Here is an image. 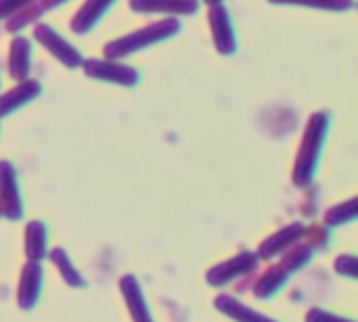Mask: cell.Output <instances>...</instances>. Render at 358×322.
I'll return each mask as SVG.
<instances>
[{
  "label": "cell",
  "mask_w": 358,
  "mask_h": 322,
  "mask_svg": "<svg viewBox=\"0 0 358 322\" xmlns=\"http://www.w3.org/2000/svg\"><path fill=\"white\" fill-rule=\"evenodd\" d=\"M120 291L124 295V302L130 310V316L134 322H153V316L149 312V306L145 302V295H143V289L136 281V277L132 275H126L122 277L120 281Z\"/></svg>",
  "instance_id": "obj_9"
},
{
  "label": "cell",
  "mask_w": 358,
  "mask_h": 322,
  "mask_svg": "<svg viewBox=\"0 0 358 322\" xmlns=\"http://www.w3.org/2000/svg\"><path fill=\"white\" fill-rule=\"evenodd\" d=\"M111 4H113V0H88V2L80 8V13L73 17V21H71L73 29H76L78 34H84V31L92 29V25L105 15V10H107Z\"/></svg>",
  "instance_id": "obj_15"
},
{
  "label": "cell",
  "mask_w": 358,
  "mask_h": 322,
  "mask_svg": "<svg viewBox=\"0 0 358 322\" xmlns=\"http://www.w3.org/2000/svg\"><path fill=\"white\" fill-rule=\"evenodd\" d=\"M302 235H304V226L298 224V222H294V224L281 228L279 233H275L273 237H268V239L260 245L258 258H260V260H273V258L281 256V254L287 251L292 245H296L298 239H300Z\"/></svg>",
  "instance_id": "obj_8"
},
{
  "label": "cell",
  "mask_w": 358,
  "mask_h": 322,
  "mask_svg": "<svg viewBox=\"0 0 358 322\" xmlns=\"http://www.w3.org/2000/svg\"><path fill=\"white\" fill-rule=\"evenodd\" d=\"M63 2H67V0H40L36 6H31L29 10H23L21 15H17V17H13L10 19V23H8V29L10 31H15V29H19L21 25H25V23H29V21H34L38 15H42V13H46L48 8H52V6H59V4H63Z\"/></svg>",
  "instance_id": "obj_20"
},
{
  "label": "cell",
  "mask_w": 358,
  "mask_h": 322,
  "mask_svg": "<svg viewBox=\"0 0 358 322\" xmlns=\"http://www.w3.org/2000/svg\"><path fill=\"white\" fill-rule=\"evenodd\" d=\"M130 6L136 13H178L189 15L195 13L197 0H130Z\"/></svg>",
  "instance_id": "obj_12"
},
{
  "label": "cell",
  "mask_w": 358,
  "mask_h": 322,
  "mask_svg": "<svg viewBox=\"0 0 358 322\" xmlns=\"http://www.w3.org/2000/svg\"><path fill=\"white\" fill-rule=\"evenodd\" d=\"M38 94H40V84L34 82V80H25L21 86L13 88L10 92H6L4 96H0V117L13 113L15 109H19L21 105L29 103Z\"/></svg>",
  "instance_id": "obj_14"
},
{
  "label": "cell",
  "mask_w": 358,
  "mask_h": 322,
  "mask_svg": "<svg viewBox=\"0 0 358 322\" xmlns=\"http://www.w3.org/2000/svg\"><path fill=\"white\" fill-rule=\"evenodd\" d=\"M36 38H38L40 44H44V46H46L63 65H67V67H78V65L84 63L82 54H80L71 44H67L59 34H55L48 25H38V27H36Z\"/></svg>",
  "instance_id": "obj_7"
},
{
  "label": "cell",
  "mask_w": 358,
  "mask_h": 322,
  "mask_svg": "<svg viewBox=\"0 0 358 322\" xmlns=\"http://www.w3.org/2000/svg\"><path fill=\"white\" fill-rule=\"evenodd\" d=\"M84 69L90 78L94 80H103V82H113V84H122V86H134L138 82V73L136 69L128 67V65H120V63H111V61H86Z\"/></svg>",
  "instance_id": "obj_5"
},
{
  "label": "cell",
  "mask_w": 358,
  "mask_h": 322,
  "mask_svg": "<svg viewBox=\"0 0 358 322\" xmlns=\"http://www.w3.org/2000/svg\"><path fill=\"white\" fill-rule=\"evenodd\" d=\"M258 260H260L258 254H254V251H241L239 256H235V258H231V260L214 266L206 275V279H208V283L212 287H224V285L233 283L235 279H239L243 275H250L258 266Z\"/></svg>",
  "instance_id": "obj_3"
},
{
  "label": "cell",
  "mask_w": 358,
  "mask_h": 322,
  "mask_svg": "<svg viewBox=\"0 0 358 322\" xmlns=\"http://www.w3.org/2000/svg\"><path fill=\"white\" fill-rule=\"evenodd\" d=\"M29 42L25 38H15L10 46V75L15 80H25L29 71Z\"/></svg>",
  "instance_id": "obj_18"
},
{
  "label": "cell",
  "mask_w": 358,
  "mask_h": 322,
  "mask_svg": "<svg viewBox=\"0 0 358 322\" xmlns=\"http://www.w3.org/2000/svg\"><path fill=\"white\" fill-rule=\"evenodd\" d=\"M287 279H289V272L279 264V266H273V268H268L262 277H260V281L256 283V298H260V300H268V298H273L285 283H287Z\"/></svg>",
  "instance_id": "obj_16"
},
{
  "label": "cell",
  "mask_w": 358,
  "mask_h": 322,
  "mask_svg": "<svg viewBox=\"0 0 358 322\" xmlns=\"http://www.w3.org/2000/svg\"><path fill=\"white\" fill-rule=\"evenodd\" d=\"M50 262L55 264V268L59 270V275H61V279L69 285V287H86V281H84V277L73 268V264H71V260H69V256H67V251L65 249H61V247H57V249H52L50 254Z\"/></svg>",
  "instance_id": "obj_17"
},
{
  "label": "cell",
  "mask_w": 358,
  "mask_h": 322,
  "mask_svg": "<svg viewBox=\"0 0 358 322\" xmlns=\"http://www.w3.org/2000/svg\"><path fill=\"white\" fill-rule=\"evenodd\" d=\"M178 27H180L178 21H174V19L151 23V25H147L143 29H136V31H132V34H128V36H124V38H120V40H115L111 44H107L105 46V54L111 57V59L126 57L130 52H136V50H141L145 46H151V44H155L159 40L170 38L172 34L178 31Z\"/></svg>",
  "instance_id": "obj_2"
},
{
  "label": "cell",
  "mask_w": 358,
  "mask_h": 322,
  "mask_svg": "<svg viewBox=\"0 0 358 322\" xmlns=\"http://www.w3.org/2000/svg\"><path fill=\"white\" fill-rule=\"evenodd\" d=\"M31 0H0V19L15 15L21 6H27Z\"/></svg>",
  "instance_id": "obj_25"
},
{
  "label": "cell",
  "mask_w": 358,
  "mask_h": 322,
  "mask_svg": "<svg viewBox=\"0 0 358 322\" xmlns=\"http://www.w3.org/2000/svg\"><path fill=\"white\" fill-rule=\"evenodd\" d=\"M46 226L40 220H31L25 226V256L27 262H42L46 258Z\"/></svg>",
  "instance_id": "obj_13"
},
{
  "label": "cell",
  "mask_w": 358,
  "mask_h": 322,
  "mask_svg": "<svg viewBox=\"0 0 358 322\" xmlns=\"http://www.w3.org/2000/svg\"><path fill=\"white\" fill-rule=\"evenodd\" d=\"M325 136H327V115L315 113L306 124V132H304L302 147L298 151V159L294 168V182L298 186H306L313 180Z\"/></svg>",
  "instance_id": "obj_1"
},
{
  "label": "cell",
  "mask_w": 358,
  "mask_h": 322,
  "mask_svg": "<svg viewBox=\"0 0 358 322\" xmlns=\"http://www.w3.org/2000/svg\"><path fill=\"white\" fill-rule=\"evenodd\" d=\"M271 2H285V4H306L315 8H329V10H346L352 8V0H271Z\"/></svg>",
  "instance_id": "obj_22"
},
{
  "label": "cell",
  "mask_w": 358,
  "mask_h": 322,
  "mask_svg": "<svg viewBox=\"0 0 358 322\" xmlns=\"http://www.w3.org/2000/svg\"><path fill=\"white\" fill-rule=\"evenodd\" d=\"M23 214V203L17 186L15 168L8 161H0V216L8 220H19Z\"/></svg>",
  "instance_id": "obj_4"
},
{
  "label": "cell",
  "mask_w": 358,
  "mask_h": 322,
  "mask_svg": "<svg viewBox=\"0 0 358 322\" xmlns=\"http://www.w3.org/2000/svg\"><path fill=\"white\" fill-rule=\"evenodd\" d=\"M42 266L40 262H27L21 270L19 287H17V304L21 310H31L38 304L40 291H42Z\"/></svg>",
  "instance_id": "obj_6"
},
{
  "label": "cell",
  "mask_w": 358,
  "mask_h": 322,
  "mask_svg": "<svg viewBox=\"0 0 358 322\" xmlns=\"http://www.w3.org/2000/svg\"><path fill=\"white\" fill-rule=\"evenodd\" d=\"M336 272L346 279H357V258L355 256H340L336 260Z\"/></svg>",
  "instance_id": "obj_23"
},
{
  "label": "cell",
  "mask_w": 358,
  "mask_h": 322,
  "mask_svg": "<svg viewBox=\"0 0 358 322\" xmlns=\"http://www.w3.org/2000/svg\"><path fill=\"white\" fill-rule=\"evenodd\" d=\"M357 218V199H350L342 205H336L327 212L325 216V222L329 226H340V224H346V222H352Z\"/></svg>",
  "instance_id": "obj_21"
},
{
  "label": "cell",
  "mask_w": 358,
  "mask_h": 322,
  "mask_svg": "<svg viewBox=\"0 0 358 322\" xmlns=\"http://www.w3.org/2000/svg\"><path fill=\"white\" fill-rule=\"evenodd\" d=\"M306 322H355V321H348V319H342V316H338V314H334V312H327V310H321V308H313V310H308V314H306Z\"/></svg>",
  "instance_id": "obj_24"
},
{
  "label": "cell",
  "mask_w": 358,
  "mask_h": 322,
  "mask_svg": "<svg viewBox=\"0 0 358 322\" xmlns=\"http://www.w3.org/2000/svg\"><path fill=\"white\" fill-rule=\"evenodd\" d=\"M310 258H313V247H308V245H296V247H289V251L283 258L281 266L289 275H294L296 270H300L302 266H306L310 262Z\"/></svg>",
  "instance_id": "obj_19"
},
{
  "label": "cell",
  "mask_w": 358,
  "mask_h": 322,
  "mask_svg": "<svg viewBox=\"0 0 358 322\" xmlns=\"http://www.w3.org/2000/svg\"><path fill=\"white\" fill-rule=\"evenodd\" d=\"M210 25H212V34L216 40V48L222 54L235 52V34L231 27V19L222 6H214L210 10Z\"/></svg>",
  "instance_id": "obj_10"
},
{
  "label": "cell",
  "mask_w": 358,
  "mask_h": 322,
  "mask_svg": "<svg viewBox=\"0 0 358 322\" xmlns=\"http://www.w3.org/2000/svg\"><path fill=\"white\" fill-rule=\"evenodd\" d=\"M206 2H208V4H212V6H218V4H220L222 0H206Z\"/></svg>",
  "instance_id": "obj_26"
},
{
  "label": "cell",
  "mask_w": 358,
  "mask_h": 322,
  "mask_svg": "<svg viewBox=\"0 0 358 322\" xmlns=\"http://www.w3.org/2000/svg\"><path fill=\"white\" fill-rule=\"evenodd\" d=\"M214 306L218 308V312H222L224 316H229L235 322H277L260 314V312H256V310H252L250 306L241 304L239 300H235L233 295H227V293L218 295L214 300Z\"/></svg>",
  "instance_id": "obj_11"
}]
</instances>
